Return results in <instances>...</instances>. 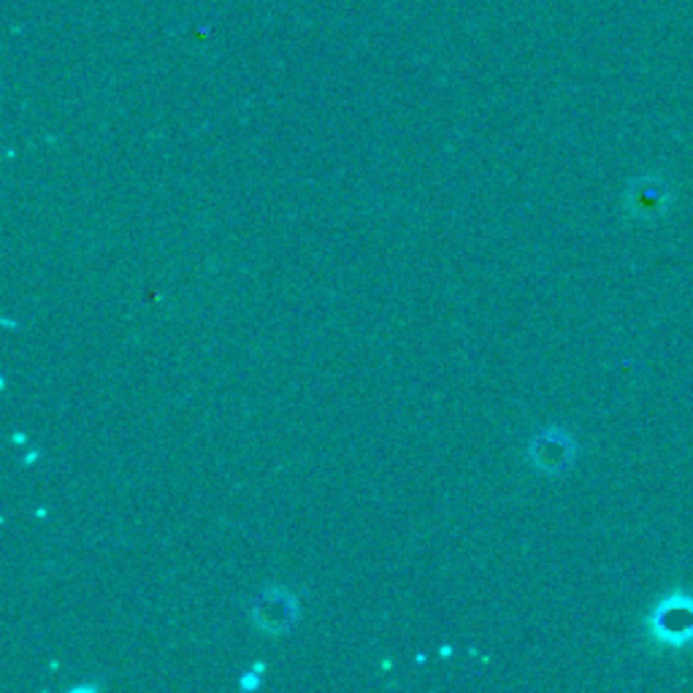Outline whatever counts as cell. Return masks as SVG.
I'll return each instance as SVG.
<instances>
[{
	"mask_svg": "<svg viewBox=\"0 0 693 693\" xmlns=\"http://www.w3.org/2000/svg\"><path fill=\"white\" fill-rule=\"evenodd\" d=\"M647 634L656 645L683 650L693 645V596L691 594H669L667 599L653 607L647 618Z\"/></svg>",
	"mask_w": 693,
	"mask_h": 693,
	"instance_id": "obj_1",
	"label": "cell"
},
{
	"mask_svg": "<svg viewBox=\"0 0 693 693\" xmlns=\"http://www.w3.org/2000/svg\"><path fill=\"white\" fill-rule=\"evenodd\" d=\"M574 453H577V447H574L572 437L558 431V428L539 433L531 444L534 466H537L539 471H548V475H561V471H566L569 466H572Z\"/></svg>",
	"mask_w": 693,
	"mask_h": 693,
	"instance_id": "obj_2",
	"label": "cell"
},
{
	"mask_svg": "<svg viewBox=\"0 0 693 693\" xmlns=\"http://www.w3.org/2000/svg\"><path fill=\"white\" fill-rule=\"evenodd\" d=\"M672 193H669L667 182L658 177H642L636 182H631L629 193H625V206L634 217L642 219H656L667 212Z\"/></svg>",
	"mask_w": 693,
	"mask_h": 693,
	"instance_id": "obj_3",
	"label": "cell"
},
{
	"mask_svg": "<svg viewBox=\"0 0 693 693\" xmlns=\"http://www.w3.org/2000/svg\"><path fill=\"white\" fill-rule=\"evenodd\" d=\"M292 618H296V601L287 590H266L255 605V623L268 634H282L290 629Z\"/></svg>",
	"mask_w": 693,
	"mask_h": 693,
	"instance_id": "obj_4",
	"label": "cell"
}]
</instances>
